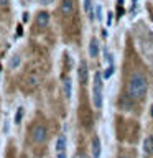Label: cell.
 I'll return each instance as SVG.
<instances>
[{"label": "cell", "mask_w": 153, "mask_h": 158, "mask_svg": "<svg viewBox=\"0 0 153 158\" xmlns=\"http://www.w3.org/2000/svg\"><path fill=\"white\" fill-rule=\"evenodd\" d=\"M39 2H41L43 5H49V3H51V2H53V0H39Z\"/></svg>", "instance_id": "cell-21"}, {"label": "cell", "mask_w": 153, "mask_h": 158, "mask_svg": "<svg viewBox=\"0 0 153 158\" xmlns=\"http://www.w3.org/2000/svg\"><path fill=\"white\" fill-rule=\"evenodd\" d=\"M128 96L132 99H142L147 94L148 89V81L143 73H133L130 76V81H128Z\"/></svg>", "instance_id": "cell-1"}, {"label": "cell", "mask_w": 153, "mask_h": 158, "mask_svg": "<svg viewBox=\"0 0 153 158\" xmlns=\"http://www.w3.org/2000/svg\"><path fill=\"white\" fill-rule=\"evenodd\" d=\"M74 158H89V156H87L84 152H77L76 155H74Z\"/></svg>", "instance_id": "cell-19"}, {"label": "cell", "mask_w": 153, "mask_h": 158, "mask_svg": "<svg viewBox=\"0 0 153 158\" xmlns=\"http://www.w3.org/2000/svg\"><path fill=\"white\" fill-rule=\"evenodd\" d=\"M22 117H23V107H18L17 109V114H15V123L22 122Z\"/></svg>", "instance_id": "cell-13"}, {"label": "cell", "mask_w": 153, "mask_h": 158, "mask_svg": "<svg viewBox=\"0 0 153 158\" xmlns=\"http://www.w3.org/2000/svg\"><path fill=\"white\" fill-rule=\"evenodd\" d=\"M72 10H74L72 0H63V3H61V13L63 15H71Z\"/></svg>", "instance_id": "cell-6"}, {"label": "cell", "mask_w": 153, "mask_h": 158, "mask_svg": "<svg viewBox=\"0 0 153 158\" xmlns=\"http://www.w3.org/2000/svg\"><path fill=\"white\" fill-rule=\"evenodd\" d=\"M84 10H86L87 13L94 15V12H92V2H91V0H84Z\"/></svg>", "instance_id": "cell-16"}, {"label": "cell", "mask_w": 153, "mask_h": 158, "mask_svg": "<svg viewBox=\"0 0 153 158\" xmlns=\"http://www.w3.org/2000/svg\"><path fill=\"white\" fill-rule=\"evenodd\" d=\"M104 54H105V59L109 61V64H112V61H114V58H112V53H110V51H107V49H105V51H104Z\"/></svg>", "instance_id": "cell-18"}, {"label": "cell", "mask_w": 153, "mask_h": 158, "mask_svg": "<svg viewBox=\"0 0 153 158\" xmlns=\"http://www.w3.org/2000/svg\"><path fill=\"white\" fill-rule=\"evenodd\" d=\"M77 76H79V81H81V84H86L87 82V64L86 61H81V64H79V71H77Z\"/></svg>", "instance_id": "cell-4"}, {"label": "cell", "mask_w": 153, "mask_h": 158, "mask_svg": "<svg viewBox=\"0 0 153 158\" xmlns=\"http://www.w3.org/2000/svg\"><path fill=\"white\" fill-rule=\"evenodd\" d=\"M151 115H153V106H151Z\"/></svg>", "instance_id": "cell-26"}, {"label": "cell", "mask_w": 153, "mask_h": 158, "mask_svg": "<svg viewBox=\"0 0 153 158\" xmlns=\"http://www.w3.org/2000/svg\"><path fill=\"white\" fill-rule=\"evenodd\" d=\"M94 12H96V20L101 22L102 20V7L101 5H96V7H94Z\"/></svg>", "instance_id": "cell-14"}, {"label": "cell", "mask_w": 153, "mask_h": 158, "mask_svg": "<svg viewBox=\"0 0 153 158\" xmlns=\"http://www.w3.org/2000/svg\"><path fill=\"white\" fill-rule=\"evenodd\" d=\"M112 74H114V66H112V64H109V68L102 73V77H104V79H109Z\"/></svg>", "instance_id": "cell-12"}, {"label": "cell", "mask_w": 153, "mask_h": 158, "mask_svg": "<svg viewBox=\"0 0 153 158\" xmlns=\"http://www.w3.org/2000/svg\"><path fill=\"white\" fill-rule=\"evenodd\" d=\"M143 150L147 153H150V155H153V137L145 138V142H143Z\"/></svg>", "instance_id": "cell-10"}, {"label": "cell", "mask_w": 153, "mask_h": 158, "mask_svg": "<svg viewBox=\"0 0 153 158\" xmlns=\"http://www.w3.org/2000/svg\"><path fill=\"white\" fill-rule=\"evenodd\" d=\"M66 150V138H64V135H59L58 140H56V152H64Z\"/></svg>", "instance_id": "cell-9"}, {"label": "cell", "mask_w": 153, "mask_h": 158, "mask_svg": "<svg viewBox=\"0 0 153 158\" xmlns=\"http://www.w3.org/2000/svg\"><path fill=\"white\" fill-rule=\"evenodd\" d=\"M102 74L96 73L94 74V89H92V99H94V107L101 109L102 107Z\"/></svg>", "instance_id": "cell-2"}, {"label": "cell", "mask_w": 153, "mask_h": 158, "mask_svg": "<svg viewBox=\"0 0 153 158\" xmlns=\"http://www.w3.org/2000/svg\"><path fill=\"white\" fill-rule=\"evenodd\" d=\"M99 54V41L97 40H91V44H89V56L96 58Z\"/></svg>", "instance_id": "cell-8"}, {"label": "cell", "mask_w": 153, "mask_h": 158, "mask_svg": "<svg viewBox=\"0 0 153 158\" xmlns=\"http://www.w3.org/2000/svg\"><path fill=\"white\" fill-rule=\"evenodd\" d=\"M8 2H10V0H0V5H2V7H7Z\"/></svg>", "instance_id": "cell-20"}, {"label": "cell", "mask_w": 153, "mask_h": 158, "mask_svg": "<svg viewBox=\"0 0 153 158\" xmlns=\"http://www.w3.org/2000/svg\"><path fill=\"white\" fill-rule=\"evenodd\" d=\"M48 23H49V13L48 12H39L36 15V25L41 28H46Z\"/></svg>", "instance_id": "cell-5"}, {"label": "cell", "mask_w": 153, "mask_h": 158, "mask_svg": "<svg viewBox=\"0 0 153 158\" xmlns=\"http://www.w3.org/2000/svg\"><path fill=\"white\" fill-rule=\"evenodd\" d=\"M38 82H39L38 76H30V77H28V84H30V87H36V86H38Z\"/></svg>", "instance_id": "cell-15"}, {"label": "cell", "mask_w": 153, "mask_h": 158, "mask_svg": "<svg viewBox=\"0 0 153 158\" xmlns=\"http://www.w3.org/2000/svg\"><path fill=\"white\" fill-rule=\"evenodd\" d=\"M63 91H64V96H66L68 99L71 97V81H69V79H64V82H63Z\"/></svg>", "instance_id": "cell-11"}, {"label": "cell", "mask_w": 153, "mask_h": 158, "mask_svg": "<svg viewBox=\"0 0 153 158\" xmlns=\"http://www.w3.org/2000/svg\"><path fill=\"white\" fill-rule=\"evenodd\" d=\"M118 158H128V156H118Z\"/></svg>", "instance_id": "cell-27"}, {"label": "cell", "mask_w": 153, "mask_h": 158, "mask_svg": "<svg viewBox=\"0 0 153 158\" xmlns=\"http://www.w3.org/2000/svg\"><path fill=\"white\" fill-rule=\"evenodd\" d=\"M18 64H20V56H13L10 59V68H18Z\"/></svg>", "instance_id": "cell-17"}, {"label": "cell", "mask_w": 153, "mask_h": 158, "mask_svg": "<svg viewBox=\"0 0 153 158\" xmlns=\"http://www.w3.org/2000/svg\"><path fill=\"white\" fill-rule=\"evenodd\" d=\"M112 23V15H109V18H107V25H110Z\"/></svg>", "instance_id": "cell-24"}, {"label": "cell", "mask_w": 153, "mask_h": 158, "mask_svg": "<svg viewBox=\"0 0 153 158\" xmlns=\"http://www.w3.org/2000/svg\"><path fill=\"white\" fill-rule=\"evenodd\" d=\"M58 158H66V153H64V152H59V153H58Z\"/></svg>", "instance_id": "cell-22"}, {"label": "cell", "mask_w": 153, "mask_h": 158, "mask_svg": "<svg viewBox=\"0 0 153 158\" xmlns=\"http://www.w3.org/2000/svg\"><path fill=\"white\" fill-rule=\"evenodd\" d=\"M31 135H33V140L35 142H38V143H41L46 140V127L41 125V123H38V125H35L33 127V130H31Z\"/></svg>", "instance_id": "cell-3"}, {"label": "cell", "mask_w": 153, "mask_h": 158, "mask_svg": "<svg viewBox=\"0 0 153 158\" xmlns=\"http://www.w3.org/2000/svg\"><path fill=\"white\" fill-rule=\"evenodd\" d=\"M117 2H118V5H122V2H123V0H117Z\"/></svg>", "instance_id": "cell-25"}, {"label": "cell", "mask_w": 153, "mask_h": 158, "mask_svg": "<svg viewBox=\"0 0 153 158\" xmlns=\"http://www.w3.org/2000/svg\"><path fill=\"white\" fill-rule=\"evenodd\" d=\"M92 156L94 158L101 156V140L97 137H94V140H92Z\"/></svg>", "instance_id": "cell-7"}, {"label": "cell", "mask_w": 153, "mask_h": 158, "mask_svg": "<svg viewBox=\"0 0 153 158\" xmlns=\"http://www.w3.org/2000/svg\"><path fill=\"white\" fill-rule=\"evenodd\" d=\"M23 22H28V13H23Z\"/></svg>", "instance_id": "cell-23"}]
</instances>
